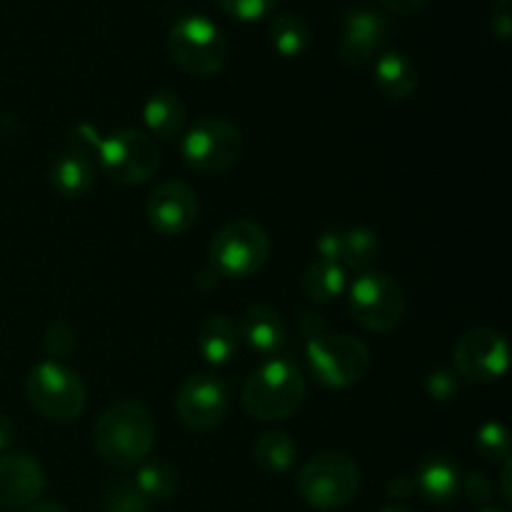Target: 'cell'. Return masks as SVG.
<instances>
[{
    "label": "cell",
    "instance_id": "cell-1",
    "mask_svg": "<svg viewBox=\"0 0 512 512\" xmlns=\"http://www.w3.org/2000/svg\"><path fill=\"white\" fill-rule=\"evenodd\" d=\"M95 453L118 470L138 468L155 445V423L138 400H118L100 413L93 428Z\"/></svg>",
    "mask_w": 512,
    "mask_h": 512
},
{
    "label": "cell",
    "instance_id": "cell-2",
    "mask_svg": "<svg viewBox=\"0 0 512 512\" xmlns=\"http://www.w3.org/2000/svg\"><path fill=\"white\" fill-rule=\"evenodd\" d=\"M305 395H308V383L298 363L275 355L248 375L240 403L255 420L273 423L298 413L305 403Z\"/></svg>",
    "mask_w": 512,
    "mask_h": 512
},
{
    "label": "cell",
    "instance_id": "cell-3",
    "mask_svg": "<svg viewBox=\"0 0 512 512\" xmlns=\"http://www.w3.org/2000/svg\"><path fill=\"white\" fill-rule=\"evenodd\" d=\"M25 398L40 418L50 423H73L88 405V388L73 368L58 360H45L28 373Z\"/></svg>",
    "mask_w": 512,
    "mask_h": 512
},
{
    "label": "cell",
    "instance_id": "cell-4",
    "mask_svg": "<svg viewBox=\"0 0 512 512\" xmlns=\"http://www.w3.org/2000/svg\"><path fill=\"white\" fill-rule=\"evenodd\" d=\"M168 53L183 73L210 78L225 68L230 45L218 23L205 15H183L168 33Z\"/></svg>",
    "mask_w": 512,
    "mask_h": 512
},
{
    "label": "cell",
    "instance_id": "cell-5",
    "mask_svg": "<svg viewBox=\"0 0 512 512\" xmlns=\"http://www.w3.org/2000/svg\"><path fill=\"white\" fill-rule=\"evenodd\" d=\"M360 468L345 453H320L298 473V493L315 510H343L358 498Z\"/></svg>",
    "mask_w": 512,
    "mask_h": 512
},
{
    "label": "cell",
    "instance_id": "cell-6",
    "mask_svg": "<svg viewBox=\"0 0 512 512\" xmlns=\"http://www.w3.org/2000/svg\"><path fill=\"white\" fill-rule=\"evenodd\" d=\"M208 258L220 278H253L268 263L270 238L253 220H230L210 240Z\"/></svg>",
    "mask_w": 512,
    "mask_h": 512
},
{
    "label": "cell",
    "instance_id": "cell-7",
    "mask_svg": "<svg viewBox=\"0 0 512 512\" xmlns=\"http://www.w3.org/2000/svg\"><path fill=\"white\" fill-rule=\"evenodd\" d=\"M348 305L355 323L368 333H393L408 308L398 280L380 270H365L348 285Z\"/></svg>",
    "mask_w": 512,
    "mask_h": 512
},
{
    "label": "cell",
    "instance_id": "cell-8",
    "mask_svg": "<svg viewBox=\"0 0 512 512\" xmlns=\"http://www.w3.org/2000/svg\"><path fill=\"white\" fill-rule=\"evenodd\" d=\"M308 365L320 385L333 390L353 388L368 375L373 355L363 340L345 333H325L308 343Z\"/></svg>",
    "mask_w": 512,
    "mask_h": 512
},
{
    "label": "cell",
    "instance_id": "cell-9",
    "mask_svg": "<svg viewBox=\"0 0 512 512\" xmlns=\"http://www.w3.org/2000/svg\"><path fill=\"white\" fill-rule=\"evenodd\" d=\"M183 158L193 170L218 175L233 168L243 155V133L230 120L218 115L198 118L183 135Z\"/></svg>",
    "mask_w": 512,
    "mask_h": 512
},
{
    "label": "cell",
    "instance_id": "cell-10",
    "mask_svg": "<svg viewBox=\"0 0 512 512\" xmlns=\"http://www.w3.org/2000/svg\"><path fill=\"white\" fill-rule=\"evenodd\" d=\"M103 173L120 185H143L160 170V148L148 133L120 128L103 138L98 150Z\"/></svg>",
    "mask_w": 512,
    "mask_h": 512
},
{
    "label": "cell",
    "instance_id": "cell-11",
    "mask_svg": "<svg viewBox=\"0 0 512 512\" xmlns=\"http://www.w3.org/2000/svg\"><path fill=\"white\" fill-rule=\"evenodd\" d=\"M230 393L223 378L213 373H195L180 385L175 395V413L193 433H210L225 420Z\"/></svg>",
    "mask_w": 512,
    "mask_h": 512
},
{
    "label": "cell",
    "instance_id": "cell-12",
    "mask_svg": "<svg viewBox=\"0 0 512 512\" xmlns=\"http://www.w3.org/2000/svg\"><path fill=\"white\" fill-rule=\"evenodd\" d=\"M453 360L465 380L495 383L508 370V340L500 330L473 328L458 338Z\"/></svg>",
    "mask_w": 512,
    "mask_h": 512
},
{
    "label": "cell",
    "instance_id": "cell-13",
    "mask_svg": "<svg viewBox=\"0 0 512 512\" xmlns=\"http://www.w3.org/2000/svg\"><path fill=\"white\" fill-rule=\"evenodd\" d=\"M145 218L158 235L178 238L188 233L198 220V195L183 180H165L150 193L145 203Z\"/></svg>",
    "mask_w": 512,
    "mask_h": 512
},
{
    "label": "cell",
    "instance_id": "cell-14",
    "mask_svg": "<svg viewBox=\"0 0 512 512\" xmlns=\"http://www.w3.org/2000/svg\"><path fill=\"white\" fill-rule=\"evenodd\" d=\"M388 40V20L378 10L355 8L345 13L343 33H340L338 58L348 68H365L378 58Z\"/></svg>",
    "mask_w": 512,
    "mask_h": 512
},
{
    "label": "cell",
    "instance_id": "cell-15",
    "mask_svg": "<svg viewBox=\"0 0 512 512\" xmlns=\"http://www.w3.org/2000/svg\"><path fill=\"white\" fill-rule=\"evenodd\" d=\"M43 465L25 453L0 455V505L8 510H25L45 493Z\"/></svg>",
    "mask_w": 512,
    "mask_h": 512
},
{
    "label": "cell",
    "instance_id": "cell-16",
    "mask_svg": "<svg viewBox=\"0 0 512 512\" xmlns=\"http://www.w3.org/2000/svg\"><path fill=\"white\" fill-rule=\"evenodd\" d=\"M240 340H245L250 350L260 358H275L288 343V325L280 318L278 310L268 305H250L245 308L238 325Z\"/></svg>",
    "mask_w": 512,
    "mask_h": 512
},
{
    "label": "cell",
    "instance_id": "cell-17",
    "mask_svg": "<svg viewBox=\"0 0 512 512\" xmlns=\"http://www.w3.org/2000/svg\"><path fill=\"white\" fill-rule=\"evenodd\" d=\"M415 490L423 495L430 503H453L460 495V483H463V473H460L458 463L450 460L448 455H430L418 465L413 475Z\"/></svg>",
    "mask_w": 512,
    "mask_h": 512
},
{
    "label": "cell",
    "instance_id": "cell-18",
    "mask_svg": "<svg viewBox=\"0 0 512 512\" xmlns=\"http://www.w3.org/2000/svg\"><path fill=\"white\" fill-rule=\"evenodd\" d=\"M50 185L65 200H78L88 195L95 185V165L88 155L78 150H65L50 165Z\"/></svg>",
    "mask_w": 512,
    "mask_h": 512
},
{
    "label": "cell",
    "instance_id": "cell-19",
    "mask_svg": "<svg viewBox=\"0 0 512 512\" xmlns=\"http://www.w3.org/2000/svg\"><path fill=\"white\" fill-rule=\"evenodd\" d=\"M375 88L390 100H405L418 90V68L400 50H385L373 68Z\"/></svg>",
    "mask_w": 512,
    "mask_h": 512
},
{
    "label": "cell",
    "instance_id": "cell-20",
    "mask_svg": "<svg viewBox=\"0 0 512 512\" xmlns=\"http://www.w3.org/2000/svg\"><path fill=\"white\" fill-rule=\"evenodd\" d=\"M143 120L148 125L150 135L158 140H175L183 135L185 123H188V110L173 90H158L145 100Z\"/></svg>",
    "mask_w": 512,
    "mask_h": 512
},
{
    "label": "cell",
    "instance_id": "cell-21",
    "mask_svg": "<svg viewBox=\"0 0 512 512\" xmlns=\"http://www.w3.org/2000/svg\"><path fill=\"white\" fill-rule=\"evenodd\" d=\"M240 345L238 325L228 315H210L198 333V350L205 363L225 365L235 358Z\"/></svg>",
    "mask_w": 512,
    "mask_h": 512
},
{
    "label": "cell",
    "instance_id": "cell-22",
    "mask_svg": "<svg viewBox=\"0 0 512 512\" xmlns=\"http://www.w3.org/2000/svg\"><path fill=\"white\" fill-rule=\"evenodd\" d=\"M300 285H303L305 298H310L313 303H330L348 290V270L333 260L318 258L305 268Z\"/></svg>",
    "mask_w": 512,
    "mask_h": 512
},
{
    "label": "cell",
    "instance_id": "cell-23",
    "mask_svg": "<svg viewBox=\"0 0 512 512\" xmlns=\"http://www.w3.org/2000/svg\"><path fill=\"white\" fill-rule=\"evenodd\" d=\"M135 485L150 503H165L173 500L180 490V473L173 463L160 458H145L135 473Z\"/></svg>",
    "mask_w": 512,
    "mask_h": 512
},
{
    "label": "cell",
    "instance_id": "cell-24",
    "mask_svg": "<svg viewBox=\"0 0 512 512\" xmlns=\"http://www.w3.org/2000/svg\"><path fill=\"white\" fill-rule=\"evenodd\" d=\"M298 458V445L283 430H268L253 445V460L260 470L270 475L288 473Z\"/></svg>",
    "mask_w": 512,
    "mask_h": 512
},
{
    "label": "cell",
    "instance_id": "cell-25",
    "mask_svg": "<svg viewBox=\"0 0 512 512\" xmlns=\"http://www.w3.org/2000/svg\"><path fill=\"white\" fill-rule=\"evenodd\" d=\"M310 40H313V30H310L308 20L303 15L280 13L270 23V45L283 58L303 55L310 48Z\"/></svg>",
    "mask_w": 512,
    "mask_h": 512
},
{
    "label": "cell",
    "instance_id": "cell-26",
    "mask_svg": "<svg viewBox=\"0 0 512 512\" xmlns=\"http://www.w3.org/2000/svg\"><path fill=\"white\" fill-rule=\"evenodd\" d=\"M380 258V238L375 230L363 228H350L340 233V258L338 263L345 270H358L365 273L375 260Z\"/></svg>",
    "mask_w": 512,
    "mask_h": 512
},
{
    "label": "cell",
    "instance_id": "cell-27",
    "mask_svg": "<svg viewBox=\"0 0 512 512\" xmlns=\"http://www.w3.org/2000/svg\"><path fill=\"white\" fill-rule=\"evenodd\" d=\"M103 512H150V500L133 480H113L103 490Z\"/></svg>",
    "mask_w": 512,
    "mask_h": 512
},
{
    "label": "cell",
    "instance_id": "cell-28",
    "mask_svg": "<svg viewBox=\"0 0 512 512\" xmlns=\"http://www.w3.org/2000/svg\"><path fill=\"white\" fill-rule=\"evenodd\" d=\"M475 450L483 460L490 463H505L510 460V435L503 423H485L475 438Z\"/></svg>",
    "mask_w": 512,
    "mask_h": 512
},
{
    "label": "cell",
    "instance_id": "cell-29",
    "mask_svg": "<svg viewBox=\"0 0 512 512\" xmlns=\"http://www.w3.org/2000/svg\"><path fill=\"white\" fill-rule=\"evenodd\" d=\"M278 3L280 0H218L220 8L240 23H255V20L268 18L278 8Z\"/></svg>",
    "mask_w": 512,
    "mask_h": 512
},
{
    "label": "cell",
    "instance_id": "cell-30",
    "mask_svg": "<svg viewBox=\"0 0 512 512\" xmlns=\"http://www.w3.org/2000/svg\"><path fill=\"white\" fill-rule=\"evenodd\" d=\"M75 343H78V338H75V328L70 323H65V320H58V323H53L48 330H45L43 348L45 353L50 355V360L68 358V355L75 350Z\"/></svg>",
    "mask_w": 512,
    "mask_h": 512
},
{
    "label": "cell",
    "instance_id": "cell-31",
    "mask_svg": "<svg viewBox=\"0 0 512 512\" xmlns=\"http://www.w3.org/2000/svg\"><path fill=\"white\" fill-rule=\"evenodd\" d=\"M100 143H103V138H100L98 130H95L93 125L78 123L73 130H70L68 148H70V150H78V153L88 155V158H93V155H98Z\"/></svg>",
    "mask_w": 512,
    "mask_h": 512
},
{
    "label": "cell",
    "instance_id": "cell-32",
    "mask_svg": "<svg viewBox=\"0 0 512 512\" xmlns=\"http://www.w3.org/2000/svg\"><path fill=\"white\" fill-rule=\"evenodd\" d=\"M425 390H428L430 398L435 400H453L458 395L460 383L453 373L448 370H435V373L428 375L425 380Z\"/></svg>",
    "mask_w": 512,
    "mask_h": 512
},
{
    "label": "cell",
    "instance_id": "cell-33",
    "mask_svg": "<svg viewBox=\"0 0 512 512\" xmlns=\"http://www.w3.org/2000/svg\"><path fill=\"white\" fill-rule=\"evenodd\" d=\"M460 493H465V498H468L470 503L488 508L490 495H493V485H490L488 475L485 473H470L465 475L463 483H460Z\"/></svg>",
    "mask_w": 512,
    "mask_h": 512
},
{
    "label": "cell",
    "instance_id": "cell-34",
    "mask_svg": "<svg viewBox=\"0 0 512 512\" xmlns=\"http://www.w3.org/2000/svg\"><path fill=\"white\" fill-rule=\"evenodd\" d=\"M490 30L500 43H508L512 35V0H498L490 10Z\"/></svg>",
    "mask_w": 512,
    "mask_h": 512
},
{
    "label": "cell",
    "instance_id": "cell-35",
    "mask_svg": "<svg viewBox=\"0 0 512 512\" xmlns=\"http://www.w3.org/2000/svg\"><path fill=\"white\" fill-rule=\"evenodd\" d=\"M298 330H300V335H303V338L308 340V343H310V340L320 338V335H325L323 315H318V313H300Z\"/></svg>",
    "mask_w": 512,
    "mask_h": 512
},
{
    "label": "cell",
    "instance_id": "cell-36",
    "mask_svg": "<svg viewBox=\"0 0 512 512\" xmlns=\"http://www.w3.org/2000/svg\"><path fill=\"white\" fill-rule=\"evenodd\" d=\"M340 233H343V230H328V233L320 235V238H318L320 260H333V263H338V258H340Z\"/></svg>",
    "mask_w": 512,
    "mask_h": 512
},
{
    "label": "cell",
    "instance_id": "cell-37",
    "mask_svg": "<svg viewBox=\"0 0 512 512\" xmlns=\"http://www.w3.org/2000/svg\"><path fill=\"white\" fill-rule=\"evenodd\" d=\"M378 3L395 15H415L425 8L428 0H378Z\"/></svg>",
    "mask_w": 512,
    "mask_h": 512
},
{
    "label": "cell",
    "instance_id": "cell-38",
    "mask_svg": "<svg viewBox=\"0 0 512 512\" xmlns=\"http://www.w3.org/2000/svg\"><path fill=\"white\" fill-rule=\"evenodd\" d=\"M388 493L393 495V498H400V500L410 498V495L415 493L413 478H408V475H398V478H393L388 483Z\"/></svg>",
    "mask_w": 512,
    "mask_h": 512
},
{
    "label": "cell",
    "instance_id": "cell-39",
    "mask_svg": "<svg viewBox=\"0 0 512 512\" xmlns=\"http://www.w3.org/2000/svg\"><path fill=\"white\" fill-rule=\"evenodd\" d=\"M13 440H15L13 420H10L8 415L0 413V453L10 448V445H13Z\"/></svg>",
    "mask_w": 512,
    "mask_h": 512
},
{
    "label": "cell",
    "instance_id": "cell-40",
    "mask_svg": "<svg viewBox=\"0 0 512 512\" xmlns=\"http://www.w3.org/2000/svg\"><path fill=\"white\" fill-rule=\"evenodd\" d=\"M510 478H512V460H505V463H503V470H500V495H503L505 505H510V503H512Z\"/></svg>",
    "mask_w": 512,
    "mask_h": 512
},
{
    "label": "cell",
    "instance_id": "cell-41",
    "mask_svg": "<svg viewBox=\"0 0 512 512\" xmlns=\"http://www.w3.org/2000/svg\"><path fill=\"white\" fill-rule=\"evenodd\" d=\"M218 283H220V275L215 273L213 268H203L198 273V278H195V285H198L200 290H213V288H218Z\"/></svg>",
    "mask_w": 512,
    "mask_h": 512
},
{
    "label": "cell",
    "instance_id": "cell-42",
    "mask_svg": "<svg viewBox=\"0 0 512 512\" xmlns=\"http://www.w3.org/2000/svg\"><path fill=\"white\" fill-rule=\"evenodd\" d=\"M25 512H68V510H65L60 503H55V500H38V503H33L30 508H25Z\"/></svg>",
    "mask_w": 512,
    "mask_h": 512
},
{
    "label": "cell",
    "instance_id": "cell-43",
    "mask_svg": "<svg viewBox=\"0 0 512 512\" xmlns=\"http://www.w3.org/2000/svg\"><path fill=\"white\" fill-rule=\"evenodd\" d=\"M380 512H415L413 508H408V505H398V503H393V505H385L383 510Z\"/></svg>",
    "mask_w": 512,
    "mask_h": 512
},
{
    "label": "cell",
    "instance_id": "cell-44",
    "mask_svg": "<svg viewBox=\"0 0 512 512\" xmlns=\"http://www.w3.org/2000/svg\"><path fill=\"white\" fill-rule=\"evenodd\" d=\"M478 512H503V510H495V508H483V510H478Z\"/></svg>",
    "mask_w": 512,
    "mask_h": 512
}]
</instances>
